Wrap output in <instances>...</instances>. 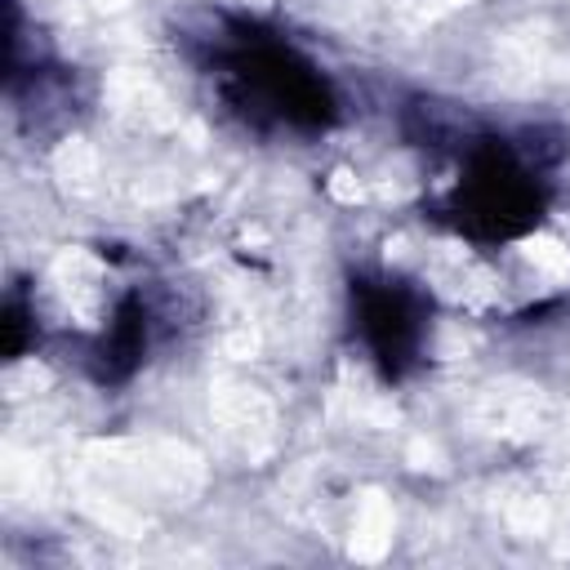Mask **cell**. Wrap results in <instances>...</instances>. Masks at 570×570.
Segmentation results:
<instances>
[{
  "instance_id": "obj_1",
  "label": "cell",
  "mask_w": 570,
  "mask_h": 570,
  "mask_svg": "<svg viewBox=\"0 0 570 570\" xmlns=\"http://www.w3.org/2000/svg\"><path fill=\"white\" fill-rule=\"evenodd\" d=\"M543 191L534 169L512 156L508 147L490 142L485 151H472L468 174L459 183V214L481 236H512L539 218Z\"/></svg>"
},
{
  "instance_id": "obj_2",
  "label": "cell",
  "mask_w": 570,
  "mask_h": 570,
  "mask_svg": "<svg viewBox=\"0 0 570 570\" xmlns=\"http://www.w3.org/2000/svg\"><path fill=\"white\" fill-rule=\"evenodd\" d=\"M361 330L374 347V356L387 365V370H401L414 347H419V312H414V298L396 285H379V289H365L361 298Z\"/></svg>"
}]
</instances>
